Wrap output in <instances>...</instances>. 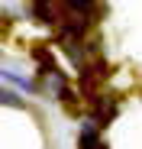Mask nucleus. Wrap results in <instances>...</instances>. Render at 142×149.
<instances>
[{"label":"nucleus","mask_w":142,"mask_h":149,"mask_svg":"<svg viewBox=\"0 0 142 149\" xmlns=\"http://www.w3.org/2000/svg\"><path fill=\"white\" fill-rule=\"evenodd\" d=\"M65 10L74 16L78 23H84V26H87V19L94 16V0H65Z\"/></svg>","instance_id":"obj_1"},{"label":"nucleus","mask_w":142,"mask_h":149,"mask_svg":"<svg viewBox=\"0 0 142 149\" xmlns=\"http://www.w3.org/2000/svg\"><path fill=\"white\" fill-rule=\"evenodd\" d=\"M78 143H81V149H103V143L97 139V130H94V127H84Z\"/></svg>","instance_id":"obj_2"},{"label":"nucleus","mask_w":142,"mask_h":149,"mask_svg":"<svg viewBox=\"0 0 142 149\" xmlns=\"http://www.w3.org/2000/svg\"><path fill=\"white\" fill-rule=\"evenodd\" d=\"M52 7H55V0H36V3H32V13H39L45 23H55V13H52Z\"/></svg>","instance_id":"obj_3"}]
</instances>
